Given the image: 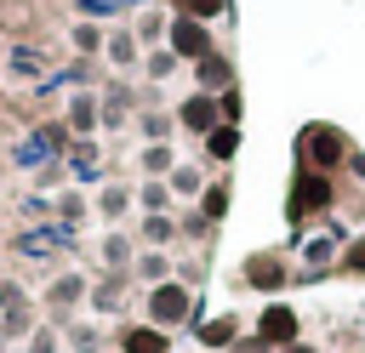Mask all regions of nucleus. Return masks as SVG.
Wrapping results in <instances>:
<instances>
[{
	"instance_id": "f257e3e1",
	"label": "nucleus",
	"mask_w": 365,
	"mask_h": 353,
	"mask_svg": "<svg viewBox=\"0 0 365 353\" xmlns=\"http://www.w3.org/2000/svg\"><path fill=\"white\" fill-rule=\"evenodd\" d=\"M188 313H194V296H188V285H182V279H165V285H154V290H148V325L177 330V325H188Z\"/></svg>"
},
{
	"instance_id": "f03ea898",
	"label": "nucleus",
	"mask_w": 365,
	"mask_h": 353,
	"mask_svg": "<svg viewBox=\"0 0 365 353\" xmlns=\"http://www.w3.org/2000/svg\"><path fill=\"white\" fill-rule=\"evenodd\" d=\"M257 342H262V347H291V342H297V313H291L285 302H268L262 319H257Z\"/></svg>"
},
{
	"instance_id": "7ed1b4c3",
	"label": "nucleus",
	"mask_w": 365,
	"mask_h": 353,
	"mask_svg": "<svg viewBox=\"0 0 365 353\" xmlns=\"http://www.w3.org/2000/svg\"><path fill=\"white\" fill-rule=\"evenodd\" d=\"M171 57H188V63L211 57V34H205L200 17H177V23H171Z\"/></svg>"
},
{
	"instance_id": "20e7f679",
	"label": "nucleus",
	"mask_w": 365,
	"mask_h": 353,
	"mask_svg": "<svg viewBox=\"0 0 365 353\" xmlns=\"http://www.w3.org/2000/svg\"><path fill=\"white\" fill-rule=\"evenodd\" d=\"M86 296H91L86 273H63V279H51V285H46V307H51V313H74Z\"/></svg>"
},
{
	"instance_id": "39448f33",
	"label": "nucleus",
	"mask_w": 365,
	"mask_h": 353,
	"mask_svg": "<svg viewBox=\"0 0 365 353\" xmlns=\"http://www.w3.org/2000/svg\"><path fill=\"white\" fill-rule=\"evenodd\" d=\"M120 353H171V336L160 325H125L120 330Z\"/></svg>"
},
{
	"instance_id": "423d86ee",
	"label": "nucleus",
	"mask_w": 365,
	"mask_h": 353,
	"mask_svg": "<svg viewBox=\"0 0 365 353\" xmlns=\"http://www.w3.org/2000/svg\"><path fill=\"white\" fill-rule=\"evenodd\" d=\"M177 120H182L188 131H200V137H211L222 114H217V97H211V91H200V97H188V102H182V114H177Z\"/></svg>"
},
{
	"instance_id": "0eeeda50",
	"label": "nucleus",
	"mask_w": 365,
	"mask_h": 353,
	"mask_svg": "<svg viewBox=\"0 0 365 353\" xmlns=\"http://www.w3.org/2000/svg\"><path fill=\"white\" fill-rule=\"evenodd\" d=\"M319 205H331V182L325 176H297V194H291V216H308V211H319Z\"/></svg>"
},
{
	"instance_id": "6e6552de",
	"label": "nucleus",
	"mask_w": 365,
	"mask_h": 353,
	"mask_svg": "<svg viewBox=\"0 0 365 353\" xmlns=\"http://www.w3.org/2000/svg\"><path fill=\"white\" fill-rule=\"evenodd\" d=\"M302 148H308L314 165H336V159H342V137H336L331 125H314V131L302 137Z\"/></svg>"
},
{
	"instance_id": "1a4fd4ad",
	"label": "nucleus",
	"mask_w": 365,
	"mask_h": 353,
	"mask_svg": "<svg viewBox=\"0 0 365 353\" xmlns=\"http://www.w3.org/2000/svg\"><path fill=\"white\" fill-rule=\"evenodd\" d=\"M234 342H240V319H234V313H217V319H205V325H200V347H205V353L234 347Z\"/></svg>"
},
{
	"instance_id": "9d476101",
	"label": "nucleus",
	"mask_w": 365,
	"mask_h": 353,
	"mask_svg": "<svg viewBox=\"0 0 365 353\" xmlns=\"http://www.w3.org/2000/svg\"><path fill=\"white\" fill-rule=\"evenodd\" d=\"M97 120H103V114H97V97H86V91L68 97V131H74V137H91Z\"/></svg>"
},
{
	"instance_id": "9b49d317",
	"label": "nucleus",
	"mask_w": 365,
	"mask_h": 353,
	"mask_svg": "<svg viewBox=\"0 0 365 353\" xmlns=\"http://www.w3.org/2000/svg\"><path fill=\"white\" fill-rule=\"evenodd\" d=\"M245 279H251L257 290H279V279H285V268H279L274 256H251V262H245Z\"/></svg>"
},
{
	"instance_id": "f8f14e48",
	"label": "nucleus",
	"mask_w": 365,
	"mask_h": 353,
	"mask_svg": "<svg viewBox=\"0 0 365 353\" xmlns=\"http://www.w3.org/2000/svg\"><path fill=\"white\" fill-rule=\"evenodd\" d=\"M23 353H63V336H57V325H34V330L23 336Z\"/></svg>"
},
{
	"instance_id": "ddd939ff",
	"label": "nucleus",
	"mask_w": 365,
	"mask_h": 353,
	"mask_svg": "<svg viewBox=\"0 0 365 353\" xmlns=\"http://www.w3.org/2000/svg\"><path fill=\"white\" fill-rule=\"evenodd\" d=\"M234 148H240V131H234V125H217V131L205 137V154H211V159H234Z\"/></svg>"
},
{
	"instance_id": "4468645a",
	"label": "nucleus",
	"mask_w": 365,
	"mask_h": 353,
	"mask_svg": "<svg viewBox=\"0 0 365 353\" xmlns=\"http://www.w3.org/2000/svg\"><path fill=\"white\" fill-rule=\"evenodd\" d=\"M63 342H68V353H97V347H103L97 325H68V336H63Z\"/></svg>"
},
{
	"instance_id": "2eb2a0df",
	"label": "nucleus",
	"mask_w": 365,
	"mask_h": 353,
	"mask_svg": "<svg viewBox=\"0 0 365 353\" xmlns=\"http://www.w3.org/2000/svg\"><path fill=\"white\" fill-rule=\"evenodd\" d=\"M143 239H148V245H165V239H171V216H165V211H148V216H143Z\"/></svg>"
},
{
	"instance_id": "dca6fc26",
	"label": "nucleus",
	"mask_w": 365,
	"mask_h": 353,
	"mask_svg": "<svg viewBox=\"0 0 365 353\" xmlns=\"http://www.w3.org/2000/svg\"><path fill=\"white\" fill-rule=\"evenodd\" d=\"M171 6H177V17H200V23H205V17H217L228 0H171Z\"/></svg>"
},
{
	"instance_id": "f3484780",
	"label": "nucleus",
	"mask_w": 365,
	"mask_h": 353,
	"mask_svg": "<svg viewBox=\"0 0 365 353\" xmlns=\"http://www.w3.org/2000/svg\"><path fill=\"white\" fill-rule=\"evenodd\" d=\"M200 85H228V63L211 51V57H200Z\"/></svg>"
},
{
	"instance_id": "a211bd4d",
	"label": "nucleus",
	"mask_w": 365,
	"mask_h": 353,
	"mask_svg": "<svg viewBox=\"0 0 365 353\" xmlns=\"http://www.w3.org/2000/svg\"><path fill=\"white\" fill-rule=\"evenodd\" d=\"M125 205H131V194H125V188H103V194H97V211H103V216H120Z\"/></svg>"
},
{
	"instance_id": "6ab92c4d",
	"label": "nucleus",
	"mask_w": 365,
	"mask_h": 353,
	"mask_svg": "<svg viewBox=\"0 0 365 353\" xmlns=\"http://www.w3.org/2000/svg\"><path fill=\"white\" fill-rule=\"evenodd\" d=\"M200 211H205V216L217 222V216L228 211V188H222V182H217V188H205V194H200Z\"/></svg>"
},
{
	"instance_id": "aec40b11",
	"label": "nucleus",
	"mask_w": 365,
	"mask_h": 353,
	"mask_svg": "<svg viewBox=\"0 0 365 353\" xmlns=\"http://www.w3.org/2000/svg\"><path fill=\"white\" fill-rule=\"evenodd\" d=\"M103 256H108L114 268H125V262H131V239H125V233H108V239H103Z\"/></svg>"
},
{
	"instance_id": "412c9836",
	"label": "nucleus",
	"mask_w": 365,
	"mask_h": 353,
	"mask_svg": "<svg viewBox=\"0 0 365 353\" xmlns=\"http://www.w3.org/2000/svg\"><path fill=\"white\" fill-rule=\"evenodd\" d=\"M137 273H143L148 285H165V273H171V268H165V256H154V251H148V256H137Z\"/></svg>"
},
{
	"instance_id": "4be33fe9",
	"label": "nucleus",
	"mask_w": 365,
	"mask_h": 353,
	"mask_svg": "<svg viewBox=\"0 0 365 353\" xmlns=\"http://www.w3.org/2000/svg\"><path fill=\"white\" fill-rule=\"evenodd\" d=\"M103 46V28L97 23H74V51H97Z\"/></svg>"
},
{
	"instance_id": "5701e85b",
	"label": "nucleus",
	"mask_w": 365,
	"mask_h": 353,
	"mask_svg": "<svg viewBox=\"0 0 365 353\" xmlns=\"http://www.w3.org/2000/svg\"><path fill=\"white\" fill-rule=\"evenodd\" d=\"M108 57H114V63L125 68V63L137 57V40H131V34H108Z\"/></svg>"
},
{
	"instance_id": "b1692460",
	"label": "nucleus",
	"mask_w": 365,
	"mask_h": 353,
	"mask_svg": "<svg viewBox=\"0 0 365 353\" xmlns=\"http://www.w3.org/2000/svg\"><path fill=\"white\" fill-rule=\"evenodd\" d=\"M143 171H171V148L165 142H148L143 148Z\"/></svg>"
},
{
	"instance_id": "393cba45",
	"label": "nucleus",
	"mask_w": 365,
	"mask_h": 353,
	"mask_svg": "<svg viewBox=\"0 0 365 353\" xmlns=\"http://www.w3.org/2000/svg\"><path fill=\"white\" fill-rule=\"evenodd\" d=\"M114 302H120V279H103V285L91 290V307H103V313H108Z\"/></svg>"
},
{
	"instance_id": "a878e982",
	"label": "nucleus",
	"mask_w": 365,
	"mask_h": 353,
	"mask_svg": "<svg viewBox=\"0 0 365 353\" xmlns=\"http://www.w3.org/2000/svg\"><path fill=\"white\" fill-rule=\"evenodd\" d=\"M137 199H143L148 211H165V199H171V194H165V182H143V194H137Z\"/></svg>"
},
{
	"instance_id": "bb28decb",
	"label": "nucleus",
	"mask_w": 365,
	"mask_h": 353,
	"mask_svg": "<svg viewBox=\"0 0 365 353\" xmlns=\"http://www.w3.org/2000/svg\"><path fill=\"white\" fill-rule=\"evenodd\" d=\"M171 188H177V194H200V171H182V165H177V171H171Z\"/></svg>"
},
{
	"instance_id": "cd10ccee",
	"label": "nucleus",
	"mask_w": 365,
	"mask_h": 353,
	"mask_svg": "<svg viewBox=\"0 0 365 353\" xmlns=\"http://www.w3.org/2000/svg\"><path fill=\"white\" fill-rule=\"evenodd\" d=\"M171 63H177L171 51H154V57H148V74H171Z\"/></svg>"
},
{
	"instance_id": "c85d7f7f",
	"label": "nucleus",
	"mask_w": 365,
	"mask_h": 353,
	"mask_svg": "<svg viewBox=\"0 0 365 353\" xmlns=\"http://www.w3.org/2000/svg\"><path fill=\"white\" fill-rule=\"evenodd\" d=\"M57 211H63V216H68V222H74V216H80V211H86V205H80V194H63V205H57Z\"/></svg>"
},
{
	"instance_id": "c756f323",
	"label": "nucleus",
	"mask_w": 365,
	"mask_h": 353,
	"mask_svg": "<svg viewBox=\"0 0 365 353\" xmlns=\"http://www.w3.org/2000/svg\"><path fill=\"white\" fill-rule=\"evenodd\" d=\"M348 268H365V245H354V251H348Z\"/></svg>"
},
{
	"instance_id": "7c9ffc66",
	"label": "nucleus",
	"mask_w": 365,
	"mask_h": 353,
	"mask_svg": "<svg viewBox=\"0 0 365 353\" xmlns=\"http://www.w3.org/2000/svg\"><path fill=\"white\" fill-rule=\"evenodd\" d=\"M279 353H319V347H308V342H291V347H279Z\"/></svg>"
}]
</instances>
